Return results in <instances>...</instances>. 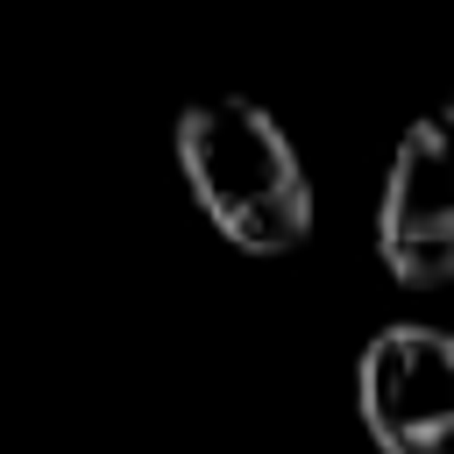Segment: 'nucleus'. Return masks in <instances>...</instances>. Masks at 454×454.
I'll return each instance as SVG.
<instances>
[{
    "instance_id": "nucleus-4",
    "label": "nucleus",
    "mask_w": 454,
    "mask_h": 454,
    "mask_svg": "<svg viewBox=\"0 0 454 454\" xmlns=\"http://www.w3.org/2000/svg\"><path fill=\"white\" fill-rule=\"evenodd\" d=\"M440 121H447V128H454V92H447V106H440Z\"/></svg>"
},
{
    "instance_id": "nucleus-3",
    "label": "nucleus",
    "mask_w": 454,
    "mask_h": 454,
    "mask_svg": "<svg viewBox=\"0 0 454 454\" xmlns=\"http://www.w3.org/2000/svg\"><path fill=\"white\" fill-rule=\"evenodd\" d=\"M376 262L404 291L454 284V128L440 114L411 121L390 149L376 192Z\"/></svg>"
},
{
    "instance_id": "nucleus-2",
    "label": "nucleus",
    "mask_w": 454,
    "mask_h": 454,
    "mask_svg": "<svg viewBox=\"0 0 454 454\" xmlns=\"http://www.w3.org/2000/svg\"><path fill=\"white\" fill-rule=\"evenodd\" d=\"M355 411L376 454H454V333L390 319L362 340Z\"/></svg>"
},
{
    "instance_id": "nucleus-1",
    "label": "nucleus",
    "mask_w": 454,
    "mask_h": 454,
    "mask_svg": "<svg viewBox=\"0 0 454 454\" xmlns=\"http://www.w3.org/2000/svg\"><path fill=\"white\" fill-rule=\"evenodd\" d=\"M170 156L206 227L241 255H291L312 234V170L284 121L248 92H206L177 106Z\"/></svg>"
}]
</instances>
